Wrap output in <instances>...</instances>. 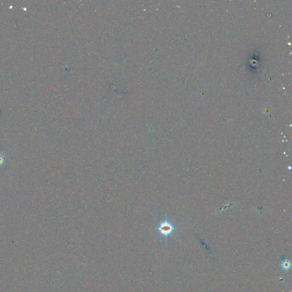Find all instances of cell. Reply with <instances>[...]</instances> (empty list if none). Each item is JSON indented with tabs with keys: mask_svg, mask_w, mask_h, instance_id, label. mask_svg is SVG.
Returning <instances> with one entry per match:
<instances>
[{
	"mask_svg": "<svg viewBox=\"0 0 292 292\" xmlns=\"http://www.w3.org/2000/svg\"><path fill=\"white\" fill-rule=\"evenodd\" d=\"M173 229L174 228L172 226V225L169 222H163L159 227L160 232H161V234L165 236H167L171 233L173 230Z\"/></svg>",
	"mask_w": 292,
	"mask_h": 292,
	"instance_id": "6da1fadb",
	"label": "cell"
},
{
	"mask_svg": "<svg viewBox=\"0 0 292 292\" xmlns=\"http://www.w3.org/2000/svg\"><path fill=\"white\" fill-rule=\"evenodd\" d=\"M291 263L290 260L289 259H285L282 260L281 263V267L285 271H287L289 270L291 268Z\"/></svg>",
	"mask_w": 292,
	"mask_h": 292,
	"instance_id": "7a4b0ae2",
	"label": "cell"
},
{
	"mask_svg": "<svg viewBox=\"0 0 292 292\" xmlns=\"http://www.w3.org/2000/svg\"><path fill=\"white\" fill-rule=\"evenodd\" d=\"M5 163V156L2 153H0V166H2Z\"/></svg>",
	"mask_w": 292,
	"mask_h": 292,
	"instance_id": "3957f363",
	"label": "cell"
}]
</instances>
